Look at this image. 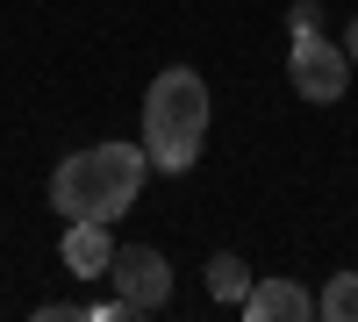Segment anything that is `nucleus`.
<instances>
[{
    "label": "nucleus",
    "instance_id": "obj_4",
    "mask_svg": "<svg viewBox=\"0 0 358 322\" xmlns=\"http://www.w3.org/2000/svg\"><path fill=\"white\" fill-rule=\"evenodd\" d=\"M287 72H294V94H301V101L330 108V101H344V86H351V57H344V43H330V36L315 29V36L294 43Z\"/></svg>",
    "mask_w": 358,
    "mask_h": 322
},
{
    "label": "nucleus",
    "instance_id": "obj_5",
    "mask_svg": "<svg viewBox=\"0 0 358 322\" xmlns=\"http://www.w3.org/2000/svg\"><path fill=\"white\" fill-rule=\"evenodd\" d=\"M244 315H251V322H308V315H315V294H301L294 279H251Z\"/></svg>",
    "mask_w": 358,
    "mask_h": 322
},
{
    "label": "nucleus",
    "instance_id": "obj_8",
    "mask_svg": "<svg viewBox=\"0 0 358 322\" xmlns=\"http://www.w3.org/2000/svg\"><path fill=\"white\" fill-rule=\"evenodd\" d=\"M315 315H330V322H358V272H330V286L315 294Z\"/></svg>",
    "mask_w": 358,
    "mask_h": 322
},
{
    "label": "nucleus",
    "instance_id": "obj_10",
    "mask_svg": "<svg viewBox=\"0 0 358 322\" xmlns=\"http://www.w3.org/2000/svg\"><path fill=\"white\" fill-rule=\"evenodd\" d=\"M344 57L358 65V15H351V29H344Z\"/></svg>",
    "mask_w": 358,
    "mask_h": 322
},
{
    "label": "nucleus",
    "instance_id": "obj_2",
    "mask_svg": "<svg viewBox=\"0 0 358 322\" xmlns=\"http://www.w3.org/2000/svg\"><path fill=\"white\" fill-rule=\"evenodd\" d=\"M201 136H208V79L187 65L158 72L143 94V158L158 172H194Z\"/></svg>",
    "mask_w": 358,
    "mask_h": 322
},
{
    "label": "nucleus",
    "instance_id": "obj_7",
    "mask_svg": "<svg viewBox=\"0 0 358 322\" xmlns=\"http://www.w3.org/2000/svg\"><path fill=\"white\" fill-rule=\"evenodd\" d=\"M208 294H215L222 308H244V294H251V265L236 251H222V258H208Z\"/></svg>",
    "mask_w": 358,
    "mask_h": 322
},
{
    "label": "nucleus",
    "instance_id": "obj_9",
    "mask_svg": "<svg viewBox=\"0 0 358 322\" xmlns=\"http://www.w3.org/2000/svg\"><path fill=\"white\" fill-rule=\"evenodd\" d=\"M294 29H301V36H315V29H322V8H315V0H301V8H294Z\"/></svg>",
    "mask_w": 358,
    "mask_h": 322
},
{
    "label": "nucleus",
    "instance_id": "obj_3",
    "mask_svg": "<svg viewBox=\"0 0 358 322\" xmlns=\"http://www.w3.org/2000/svg\"><path fill=\"white\" fill-rule=\"evenodd\" d=\"M108 279H115L122 315H158L172 301V265H165L151 244H122V251L108 258Z\"/></svg>",
    "mask_w": 358,
    "mask_h": 322
},
{
    "label": "nucleus",
    "instance_id": "obj_1",
    "mask_svg": "<svg viewBox=\"0 0 358 322\" xmlns=\"http://www.w3.org/2000/svg\"><path fill=\"white\" fill-rule=\"evenodd\" d=\"M143 172H151V158L136 143H86L50 172V208L72 222H108L143 193Z\"/></svg>",
    "mask_w": 358,
    "mask_h": 322
},
{
    "label": "nucleus",
    "instance_id": "obj_6",
    "mask_svg": "<svg viewBox=\"0 0 358 322\" xmlns=\"http://www.w3.org/2000/svg\"><path fill=\"white\" fill-rule=\"evenodd\" d=\"M108 258H115L108 222H72V229H65V272H79V279H108Z\"/></svg>",
    "mask_w": 358,
    "mask_h": 322
}]
</instances>
